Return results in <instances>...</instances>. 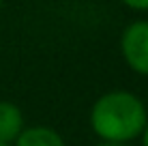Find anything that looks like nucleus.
Returning <instances> with one entry per match:
<instances>
[{
  "label": "nucleus",
  "instance_id": "obj_8",
  "mask_svg": "<svg viewBox=\"0 0 148 146\" xmlns=\"http://www.w3.org/2000/svg\"><path fill=\"white\" fill-rule=\"evenodd\" d=\"M0 146H13V144H2V142H0Z\"/></svg>",
  "mask_w": 148,
  "mask_h": 146
},
{
  "label": "nucleus",
  "instance_id": "obj_6",
  "mask_svg": "<svg viewBox=\"0 0 148 146\" xmlns=\"http://www.w3.org/2000/svg\"><path fill=\"white\" fill-rule=\"evenodd\" d=\"M140 138H142V146H148V123H146V127L142 129Z\"/></svg>",
  "mask_w": 148,
  "mask_h": 146
},
{
  "label": "nucleus",
  "instance_id": "obj_3",
  "mask_svg": "<svg viewBox=\"0 0 148 146\" xmlns=\"http://www.w3.org/2000/svg\"><path fill=\"white\" fill-rule=\"evenodd\" d=\"M24 129V114L11 101H0V142L13 144Z\"/></svg>",
  "mask_w": 148,
  "mask_h": 146
},
{
  "label": "nucleus",
  "instance_id": "obj_5",
  "mask_svg": "<svg viewBox=\"0 0 148 146\" xmlns=\"http://www.w3.org/2000/svg\"><path fill=\"white\" fill-rule=\"evenodd\" d=\"M120 2L135 11H148V0H120Z\"/></svg>",
  "mask_w": 148,
  "mask_h": 146
},
{
  "label": "nucleus",
  "instance_id": "obj_4",
  "mask_svg": "<svg viewBox=\"0 0 148 146\" xmlns=\"http://www.w3.org/2000/svg\"><path fill=\"white\" fill-rule=\"evenodd\" d=\"M13 146H67L62 135L52 127H24Z\"/></svg>",
  "mask_w": 148,
  "mask_h": 146
},
{
  "label": "nucleus",
  "instance_id": "obj_1",
  "mask_svg": "<svg viewBox=\"0 0 148 146\" xmlns=\"http://www.w3.org/2000/svg\"><path fill=\"white\" fill-rule=\"evenodd\" d=\"M148 123L146 105L129 90L101 95L90 110V127L103 142H131Z\"/></svg>",
  "mask_w": 148,
  "mask_h": 146
},
{
  "label": "nucleus",
  "instance_id": "obj_9",
  "mask_svg": "<svg viewBox=\"0 0 148 146\" xmlns=\"http://www.w3.org/2000/svg\"><path fill=\"white\" fill-rule=\"evenodd\" d=\"M0 4H2V0H0Z\"/></svg>",
  "mask_w": 148,
  "mask_h": 146
},
{
  "label": "nucleus",
  "instance_id": "obj_2",
  "mask_svg": "<svg viewBox=\"0 0 148 146\" xmlns=\"http://www.w3.org/2000/svg\"><path fill=\"white\" fill-rule=\"evenodd\" d=\"M120 52L135 73L148 75V19H137L125 28L120 37Z\"/></svg>",
  "mask_w": 148,
  "mask_h": 146
},
{
  "label": "nucleus",
  "instance_id": "obj_7",
  "mask_svg": "<svg viewBox=\"0 0 148 146\" xmlns=\"http://www.w3.org/2000/svg\"><path fill=\"white\" fill-rule=\"evenodd\" d=\"M97 146H127V144H122V142H103V140H101Z\"/></svg>",
  "mask_w": 148,
  "mask_h": 146
}]
</instances>
